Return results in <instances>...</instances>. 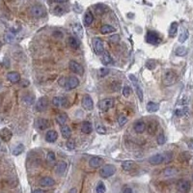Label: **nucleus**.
<instances>
[{"instance_id": "1", "label": "nucleus", "mask_w": 193, "mask_h": 193, "mask_svg": "<svg viewBox=\"0 0 193 193\" xmlns=\"http://www.w3.org/2000/svg\"><path fill=\"white\" fill-rule=\"evenodd\" d=\"M173 159V154L172 153H164V154H157L154 156H151L149 159V162L152 165H159L161 163H168L170 162Z\"/></svg>"}, {"instance_id": "2", "label": "nucleus", "mask_w": 193, "mask_h": 193, "mask_svg": "<svg viewBox=\"0 0 193 193\" xmlns=\"http://www.w3.org/2000/svg\"><path fill=\"white\" fill-rule=\"evenodd\" d=\"M178 75L172 70H168L162 75V82L165 86H172L177 82Z\"/></svg>"}, {"instance_id": "3", "label": "nucleus", "mask_w": 193, "mask_h": 193, "mask_svg": "<svg viewBox=\"0 0 193 193\" xmlns=\"http://www.w3.org/2000/svg\"><path fill=\"white\" fill-rule=\"evenodd\" d=\"M116 172V167L112 164H106L104 165L101 169L100 170V175L103 178H109L111 176H113Z\"/></svg>"}, {"instance_id": "4", "label": "nucleus", "mask_w": 193, "mask_h": 193, "mask_svg": "<svg viewBox=\"0 0 193 193\" xmlns=\"http://www.w3.org/2000/svg\"><path fill=\"white\" fill-rule=\"evenodd\" d=\"M30 14L34 17H43L47 14V10L42 5H35L30 9Z\"/></svg>"}, {"instance_id": "5", "label": "nucleus", "mask_w": 193, "mask_h": 193, "mask_svg": "<svg viewBox=\"0 0 193 193\" xmlns=\"http://www.w3.org/2000/svg\"><path fill=\"white\" fill-rule=\"evenodd\" d=\"M93 47L95 52L98 55L103 54L104 52V47H103V42L100 40V38H94L93 39Z\"/></svg>"}, {"instance_id": "6", "label": "nucleus", "mask_w": 193, "mask_h": 193, "mask_svg": "<svg viewBox=\"0 0 193 193\" xmlns=\"http://www.w3.org/2000/svg\"><path fill=\"white\" fill-rule=\"evenodd\" d=\"M190 182L187 180H180L177 184V189L180 193H187L190 190Z\"/></svg>"}, {"instance_id": "7", "label": "nucleus", "mask_w": 193, "mask_h": 193, "mask_svg": "<svg viewBox=\"0 0 193 193\" xmlns=\"http://www.w3.org/2000/svg\"><path fill=\"white\" fill-rule=\"evenodd\" d=\"M69 68H70V70H71L72 72L76 73V75H82V73L84 72L83 67L80 65L78 62H76V61H75V60L70 61V63H69Z\"/></svg>"}, {"instance_id": "8", "label": "nucleus", "mask_w": 193, "mask_h": 193, "mask_svg": "<svg viewBox=\"0 0 193 193\" xmlns=\"http://www.w3.org/2000/svg\"><path fill=\"white\" fill-rule=\"evenodd\" d=\"M146 42L151 44H156L160 42L159 34L154 31H149L146 35Z\"/></svg>"}, {"instance_id": "9", "label": "nucleus", "mask_w": 193, "mask_h": 193, "mask_svg": "<svg viewBox=\"0 0 193 193\" xmlns=\"http://www.w3.org/2000/svg\"><path fill=\"white\" fill-rule=\"evenodd\" d=\"M114 106V100L113 99H104L101 100L99 103V107L100 110L103 111H107L109 110L110 108Z\"/></svg>"}, {"instance_id": "10", "label": "nucleus", "mask_w": 193, "mask_h": 193, "mask_svg": "<svg viewBox=\"0 0 193 193\" xmlns=\"http://www.w3.org/2000/svg\"><path fill=\"white\" fill-rule=\"evenodd\" d=\"M79 85V80L77 77L75 76H70L67 78V82H66V85H65V88L67 90H72V89H75L76 88L77 86Z\"/></svg>"}, {"instance_id": "11", "label": "nucleus", "mask_w": 193, "mask_h": 193, "mask_svg": "<svg viewBox=\"0 0 193 193\" xmlns=\"http://www.w3.org/2000/svg\"><path fill=\"white\" fill-rule=\"evenodd\" d=\"M48 105V100L47 97H42L36 103V110L39 112H43L47 109Z\"/></svg>"}, {"instance_id": "12", "label": "nucleus", "mask_w": 193, "mask_h": 193, "mask_svg": "<svg viewBox=\"0 0 193 193\" xmlns=\"http://www.w3.org/2000/svg\"><path fill=\"white\" fill-rule=\"evenodd\" d=\"M82 106L84 109H86V110H92L93 108H94V101L92 100V98H91L90 96H88V95H86V96H84L83 97V99H82Z\"/></svg>"}, {"instance_id": "13", "label": "nucleus", "mask_w": 193, "mask_h": 193, "mask_svg": "<svg viewBox=\"0 0 193 193\" xmlns=\"http://www.w3.org/2000/svg\"><path fill=\"white\" fill-rule=\"evenodd\" d=\"M35 125H36V128H38V131H43L50 127V122H48L47 120H45V119L39 118V119H37L36 124Z\"/></svg>"}, {"instance_id": "14", "label": "nucleus", "mask_w": 193, "mask_h": 193, "mask_svg": "<svg viewBox=\"0 0 193 193\" xmlns=\"http://www.w3.org/2000/svg\"><path fill=\"white\" fill-rule=\"evenodd\" d=\"M12 136H13V133L9 128H4L0 131V138H1L4 142H9L10 140H11Z\"/></svg>"}, {"instance_id": "15", "label": "nucleus", "mask_w": 193, "mask_h": 193, "mask_svg": "<svg viewBox=\"0 0 193 193\" xmlns=\"http://www.w3.org/2000/svg\"><path fill=\"white\" fill-rule=\"evenodd\" d=\"M52 103H53L55 106L57 107H61V106H68L69 105V101L65 98H62V97H55L53 98L52 100Z\"/></svg>"}, {"instance_id": "16", "label": "nucleus", "mask_w": 193, "mask_h": 193, "mask_svg": "<svg viewBox=\"0 0 193 193\" xmlns=\"http://www.w3.org/2000/svg\"><path fill=\"white\" fill-rule=\"evenodd\" d=\"M54 184H55V181L50 177H44L40 181V185L44 187H50Z\"/></svg>"}, {"instance_id": "17", "label": "nucleus", "mask_w": 193, "mask_h": 193, "mask_svg": "<svg viewBox=\"0 0 193 193\" xmlns=\"http://www.w3.org/2000/svg\"><path fill=\"white\" fill-rule=\"evenodd\" d=\"M57 138H58V133L55 131H52V129L48 131L47 132V134H45V140H47V142L48 143L55 142L56 140H57Z\"/></svg>"}, {"instance_id": "18", "label": "nucleus", "mask_w": 193, "mask_h": 193, "mask_svg": "<svg viewBox=\"0 0 193 193\" xmlns=\"http://www.w3.org/2000/svg\"><path fill=\"white\" fill-rule=\"evenodd\" d=\"M133 128H134V131L137 133H143L144 131H146L147 126H146V124L144 122L138 121V122L135 123L134 126H133Z\"/></svg>"}, {"instance_id": "19", "label": "nucleus", "mask_w": 193, "mask_h": 193, "mask_svg": "<svg viewBox=\"0 0 193 193\" xmlns=\"http://www.w3.org/2000/svg\"><path fill=\"white\" fill-rule=\"evenodd\" d=\"M7 78L10 82L12 83H17L20 80V75L17 72H11L7 75Z\"/></svg>"}, {"instance_id": "20", "label": "nucleus", "mask_w": 193, "mask_h": 193, "mask_svg": "<svg viewBox=\"0 0 193 193\" xmlns=\"http://www.w3.org/2000/svg\"><path fill=\"white\" fill-rule=\"evenodd\" d=\"M103 163V159H100V157H93L89 161V165L92 168H98L100 167Z\"/></svg>"}, {"instance_id": "21", "label": "nucleus", "mask_w": 193, "mask_h": 193, "mask_svg": "<svg viewBox=\"0 0 193 193\" xmlns=\"http://www.w3.org/2000/svg\"><path fill=\"white\" fill-rule=\"evenodd\" d=\"M66 169H67V163L65 161H59V162L56 164V167H55L56 174H59V175L64 174Z\"/></svg>"}, {"instance_id": "22", "label": "nucleus", "mask_w": 193, "mask_h": 193, "mask_svg": "<svg viewBox=\"0 0 193 193\" xmlns=\"http://www.w3.org/2000/svg\"><path fill=\"white\" fill-rule=\"evenodd\" d=\"M72 31L75 33V36H77L78 38H82L83 36V29H82V26L80 23H75L72 25Z\"/></svg>"}, {"instance_id": "23", "label": "nucleus", "mask_w": 193, "mask_h": 193, "mask_svg": "<svg viewBox=\"0 0 193 193\" xmlns=\"http://www.w3.org/2000/svg\"><path fill=\"white\" fill-rule=\"evenodd\" d=\"M135 167H136L135 163L133 162V161H131V160L124 161V162H123V164H122V168H123V169H124L125 171H127V172L133 170Z\"/></svg>"}, {"instance_id": "24", "label": "nucleus", "mask_w": 193, "mask_h": 193, "mask_svg": "<svg viewBox=\"0 0 193 193\" xmlns=\"http://www.w3.org/2000/svg\"><path fill=\"white\" fill-rule=\"evenodd\" d=\"M115 28L113 26L109 25V24H105V25H103L100 28V33L103 35H107V34H111L115 32Z\"/></svg>"}, {"instance_id": "25", "label": "nucleus", "mask_w": 193, "mask_h": 193, "mask_svg": "<svg viewBox=\"0 0 193 193\" xmlns=\"http://www.w3.org/2000/svg\"><path fill=\"white\" fill-rule=\"evenodd\" d=\"M81 131L85 134H90L93 131V127L89 122H84L81 126Z\"/></svg>"}, {"instance_id": "26", "label": "nucleus", "mask_w": 193, "mask_h": 193, "mask_svg": "<svg viewBox=\"0 0 193 193\" xmlns=\"http://www.w3.org/2000/svg\"><path fill=\"white\" fill-rule=\"evenodd\" d=\"M84 24H85L86 26H89L92 24L93 22V20H94V16H93V14L91 13V12H86L85 13V15H84Z\"/></svg>"}, {"instance_id": "27", "label": "nucleus", "mask_w": 193, "mask_h": 193, "mask_svg": "<svg viewBox=\"0 0 193 193\" xmlns=\"http://www.w3.org/2000/svg\"><path fill=\"white\" fill-rule=\"evenodd\" d=\"M56 121H57V123L61 127H63V126L66 125L67 121H68V116H67L66 113H60L56 117Z\"/></svg>"}, {"instance_id": "28", "label": "nucleus", "mask_w": 193, "mask_h": 193, "mask_svg": "<svg viewBox=\"0 0 193 193\" xmlns=\"http://www.w3.org/2000/svg\"><path fill=\"white\" fill-rule=\"evenodd\" d=\"M147 128H148V132L150 134H154L156 131H157V128H159V124H157L156 121H152L149 124Z\"/></svg>"}, {"instance_id": "29", "label": "nucleus", "mask_w": 193, "mask_h": 193, "mask_svg": "<svg viewBox=\"0 0 193 193\" xmlns=\"http://www.w3.org/2000/svg\"><path fill=\"white\" fill-rule=\"evenodd\" d=\"M68 44L70 47L72 48H75V50L79 47V41L75 37H70L68 39Z\"/></svg>"}, {"instance_id": "30", "label": "nucleus", "mask_w": 193, "mask_h": 193, "mask_svg": "<svg viewBox=\"0 0 193 193\" xmlns=\"http://www.w3.org/2000/svg\"><path fill=\"white\" fill-rule=\"evenodd\" d=\"M61 134L64 138H70L72 135V131L68 126H63L61 128Z\"/></svg>"}, {"instance_id": "31", "label": "nucleus", "mask_w": 193, "mask_h": 193, "mask_svg": "<svg viewBox=\"0 0 193 193\" xmlns=\"http://www.w3.org/2000/svg\"><path fill=\"white\" fill-rule=\"evenodd\" d=\"M177 169L176 168H174V167H168L166 168L165 170L163 171V175L165 177H172V176H174V175H176L177 174Z\"/></svg>"}, {"instance_id": "32", "label": "nucleus", "mask_w": 193, "mask_h": 193, "mask_svg": "<svg viewBox=\"0 0 193 193\" xmlns=\"http://www.w3.org/2000/svg\"><path fill=\"white\" fill-rule=\"evenodd\" d=\"M159 109V104H157L156 103L150 101V103L147 104V110L149 112H156Z\"/></svg>"}, {"instance_id": "33", "label": "nucleus", "mask_w": 193, "mask_h": 193, "mask_svg": "<svg viewBox=\"0 0 193 193\" xmlns=\"http://www.w3.org/2000/svg\"><path fill=\"white\" fill-rule=\"evenodd\" d=\"M178 22H172L171 25H170V28H169V36L170 37H174L175 35H176L177 31H178Z\"/></svg>"}, {"instance_id": "34", "label": "nucleus", "mask_w": 193, "mask_h": 193, "mask_svg": "<svg viewBox=\"0 0 193 193\" xmlns=\"http://www.w3.org/2000/svg\"><path fill=\"white\" fill-rule=\"evenodd\" d=\"M103 57H101V62H103V65L110 64V63L112 62V58L109 55V53H108V52H103Z\"/></svg>"}, {"instance_id": "35", "label": "nucleus", "mask_w": 193, "mask_h": 193, "mask_svg": "<svg viewBox=\"0 0 193 193\" xmlns=\"http://www.w3.org/2000/svg\"><path fill=\"white\" fill-rule=\"evenodd\" d=\"M24 151V146L23 144H19L17 147L13 149V154L14 156H19L20 154Z\"/></svg>"}, {"instance_id": "36", "label": "nucleus", "mask_w": 193, "mask_h": 193, "mask_svg": "<svg viewBox=\"0 0 193 193\" xmlns=\"http://www.w3.org/2000/svg\"><path fill=\"white\" fill-rule=\"evenodd\" d=\"M188 31L185 29V30H184L180 34V37H179V42L180 43H184L185 41L187 40V38H188Z\"/></svg>"}, {"instance_id": "37", "label": "nucleus", "mask_w": 193, "mask_h": 193, "mask_svg": "<svg viewBox=\"0 0 193 193\" xmlns=\"http://www.w3.org/2000/svg\"><path fill=\"white\" fill-rule=\"evenodd\" d=\"M47 162L50 164H54L55 163V160H56V157H55V154L53 152H50L47 154Z\"/></svg>"}, {"instance_id": "38", "label": "nucleus", "mask_w": 193, "mask_h": 193, "mask_svg": "<svg viewBox=\"0 0 193 193\" xmlns=\"http://www.w3.org/2000/svg\"><path fill=\"white\" fill-rule=\"evenodd\" d=\"M187 53V50L184 47H179L176 50V55L178 56H184Z\"/></svg>"}, {"instance_id": "39", "label": "nucleus", "mask_w": 193, "mask_h": 193, "mask_svg": "<svg viewBox=\"0 0 193 193\" xmlns=\"http://www.w3.org/2000/svg\"><path fill=\"white\" fill-rule=\"evenodd\" d=\"M95 11H96L97 15H103L105 12V7L101 4H99V5H96L95 6Z\"/></svg>"}, {"instance_id": "40", "label": "nucleus", "mask_w": 193, "mask_h": 193, "mask_svg": "<svg viewBox=\"0 0 193 193\" xmlns=\"http://www.w3.org/2000/svg\"><path fill=\"white\" fill-rule=\"evenodd\" d=\"M127 122H128V118L126 117V116H124V115L119 116V118H118V123H119V125H120L121 127H123V126H125L126 124H127Z\"/></svg>"}, {"instance_id": "41", "label": "nucleus", "mask_w": 193, "mask_h": 193, "mask_svg": "<svg viewBox=\"0 0 193 193\" xmlns=\"http://www.w3.org/2000/svg\"><path fill=\"white\" fill-rule=\"evenodd\" d=\"M105 190H106L105 185L103 184V182H99V184H98L97 189H96L97 193H105Z\"/></svg>"}, {"instance_id": "42", "label": "nucleus", "mask_w": 193, "mask_h": 193, "mask_svg": "<svg viewBox=\"0 0 193 193\" xmlns=\"http://www.w3.org/2000/svg\"><path fill=\"white\" fill-rule=\"evenodd\" d=\"M156 62L154 61V60H153V59H151V60L147 61V63H146V67H147V68H148L149 70L154 69V68H156Z\"/></svg>"}, {"instance_id": "43", "label": "nucleus", "mask_w": 193, "mask_h": 193, "mask_svg": "<svg viewBox=\"0 0 193 193\" xmlns=\"http://www.w3.org/2000/svg\"><path fill=\"white\" fill-rule=\"evenodd\" d=\"M156 141H157V144H159V145H163V144L165 143L166 138H165V136H164L163 133H161V134H159V136H157Z\"/></svg>"}, {"instance_id": "44", "label": "nucleus", "mask_w": 193, "mask_h": 193, "mask_svg": "<svg viewBox=\"0 0 193 193\" xmlns=\"http://www.w3.org/2000/svg\"><path fill=\"white\" fill-rule=\"evenodd\" d=\"M14 39H15V35H14L13 33H6L5 34V40L6 42H8V43H12V42L14 41Z\"/></svg>"}, {"instance_id": "45", "label": "nucleus", "mask_w": 193, "mask_h": 193, "mask_svg": "<svg viewBox=\"0 0 193 193\" xmlns=\"http://www.w3.org/2000/svg\"><path fill=\"white\" fill-rule=\"evenodd\" d=\"M135 87H136V93H137V95H138L139 100H143V91L141 89V87L138 86V84H136Z\"/></svg>"}, {"instance_id": "46", "label": "nucleus", "mask_w": 193, "mask_h": 193, "mask_svg": "<svg viewBox=\"0 0 193 193\" xmlns=\"http://www.w3.org/2000/svg\"><path fill=\"white\" fill-rule=\"evenodd\" d=\"M97 132L100 134H105L106 133V128L101 125H97Z\"/></svg>"}, {"instance_id": "47", "label": "nucleus", "mask_w": 193, "mask_h": 193, "mask_svg": "<svg viewBox=\"0 0 193 193\" xmlns=\"http://www.w3.org/2000/svg\"><path fill=\"white\" fill-rule=\"evenodd\" d=\"M187 110L185 109V108H182V109H177L176 112H175V114H176L178 117H182V116H184L187 114Z\"/></svg>"}, {"instance_id": "48", "label": "nucleus", "mask_w": 193, "mask_h": 193, "mask_svg": "<svg viewBox=\"0 0 193 193\" xmlns=\"http://www.w3.org/2000/svg\"><path fill=\"white\" fill-rule=\"evenodd\" d=\"M67 148H69L70 150H73L75 148V142L73 141V140H68V141H67Z\"/></svg>"}, {"instance_id": "49", "label": "nucleus", "mask_w": 193, "mask_h": 193, "mask_svg": "<svg viewBox=\"0 0 193 193\" xmlns=\"http://www.w3.org/2000/svg\"><path fill=\"white\" fill-rule=\"evenodd\" d=\"M99 73H100V76L107 75L108 73H109V69H107V68H101L100 71H99Z\"/></svg>"}, {"instance_id": "50", "label": "nucleus", "mask_w": 193, "mask_h": 193, "mask_svg": "<svg viewBox=\"0 0 193 193\" xmlns=\"http://www.w3.org/2000/svg\"><path fill=\"white\" fill-rule=\"evenodd\" d=\"M123 95H124L125 97H128L129 95H131V88H129L128 86H125L124 89H123Z\"/></svg>"}, {"instance_id": "51", "label": "nucleus", "mask_w": 193, "mask_h": 193, "mask_svg": "<svg viewBox=\"0 0 193 193\" xmlns=\"http://www.w3.org/2000/svg\"><path fill=\"white\" fill-rule=\"evenodd\" d=\"M66 82H67V77H65V76L60 77V78H59V80H58V84H59L60 86H62V87H65Z\"/></svg>"}, {"instance_id": "52", "label": "nucleus", "mask_w": 193, "mask_h": 193, "mask_svg": "<svg viewBox=\"0 0 193 193\" xmlns=\"http://www.w3.org/2000/svg\"><path fill=\"white\" fill-rule=\"evenodd\" d=\"M54 13H55V15H62V14L64 13V10H63L62 7L57 6L54 8Z\"/></svg>"}, {"instance_id": "53", "label": "nucleus", "mask_w": 193, "mask_h": 193, "mask_svg": "<svg viewBox=\"0 0 193 193\" xmlns=\"http://www.w3.org/2000/svg\"><path fill=\"white\" fill-rule=\"evenodd\" d=\"M123 193H132V189L128 187H125L123 188Z\"/></svg>"}, {"instance_id": "54", "label": "nucleus", "mask_w": 193, "mask_h": 193, "mask_svg": "<svg viewBox=\"0 0 193 193\" xmlns=\"http://www.w3.org/2000/svg\"><path fill=\"white\" fill-rule=\"evenodd\" d=\"M110 41L111 42H118L119 41V35H114V36H112L111 38H110Z\"/></svg>"}, {"instance_id": "55", "label": "nucleus", "mask_w": 193, "mask_h": 193, "mask_svg": "<svg viewBox=\"0 0 193 193\" xmlns=\"http://www.w3.org/2000/svg\"><path fill=\"white\" fill-rule=\"evenodd\" d=\"M33 193H45L44 190H42V189H36V190H34Z\"/></svg>"}, {"instance_id": "56", "label": "nucleus", "mask_w": 193, "mask_h": 193, "mask_svg": "<svg viewBox=\"0 0 193 193\" xmlns=\"http://www.w3.org/2000/svg\"><path fill=\"white\" fill-rule=\"evenodd\" d=\"M188 146L193 150V140H190V141L188 142Z\"/></svg>"}, {"instance_id": "57", "label": "nucleus", "mask_w": 193, "mask_h": 193, "mask_svg": "<svg viewBox=\"0 0 193 193\" xmlns=\"http://www.w3.org/2000/svg\"><path fill=\"white\" fill-rule=\"evenodd\" d=\"M69 193H77V190L75 188H72L71 190H70V192Z\"/></svg>"}, {"instance_id": "58", "label": "nucleus", "mask_w": 193, "mask_h": 193, "mask_svg": "<svg viewBox=\"0 0 193 193\" xmlns=\"http://www.w3.org/2000/svg\"><path fill=\"white\" fill-rule=\"evenodd\" d=\"M66 1H68V0H55V2L57 3H65Z\"/></svg>"}, {"instance_id": "59", "label": "nucleus", "mask_w": 193, "mask_h": 193, "mask_svg": "<svg viewBox=\"0 0 193 193\" xmlns=\"http://www.w3.org/2000/svg\"><path fill=\"white\" fill-rule=\"evenodd\" d=\"M192 179H193V176H192Z\"/></svg>"}]
</instances>
